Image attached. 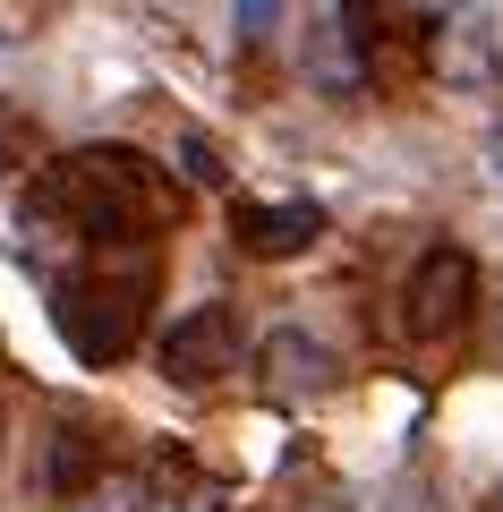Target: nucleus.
<instances>
[{"instance_id": "f257e3e1", "label": "nucleus", "mask_w": 503, "mask_h": 512, "mask_svg": "<svg viewBox=\"0 0 503 512\" xmlns=\"http://www.w3.org/2000/svg\"><path fill=\"white\" fill-rule=\"evenodd\" d=\"M43 205H52L86 248H137V239H154L162 222H171V197H162L154 163L128 154V146L69 154V163L52 171V188H43Z\"/></svg>"}, {"instance_id": "f03ea898", "label": "nucleus", "mask_w": 503, "mask_h": 512, "mask_svg": "<svg viewBox=\"0 0 503 512\" xmlns=\"http://www.w3.org/2000/svg\"><path fill=\"white\" fill-rule=\"evenodd\" d=\"M145 282L154 274H69L60 282V333H69V350L77 359H120L128 342L145 333Z\"/></svg>"}, {"instance_id": "7ed1b4c3", "label": "nucleus", "mask_w": 503, "mask_h": 512, "mask_svg": "<svg viewBox=\"0 0 503 512\" xmlns=\"http://www.w3.org/2000/svg\"><path fill=\"white\" fill-rule=\"evenodd\" d=\"M469 316H478V256L452 248V239H435V248L410 265V291H401V325H410V342H452Z\"/></svg>"}, {"instance_id": "20e7f679", "label": "nucleus", "mask_w": 503, "mask_h": 512, "mask_svg": "<svg viewBox=\"0 0 503 512\" xmlns=\"http://www.w3.org/2000/svg\"><path fill=\"white\" fill-rule=\"evenodd\" d=\"M231 308H188L180 325H171V342H162V376L171 384H214L222 367H231Z\"/></svg>"}, {"instance_id": "39448f33", "label": "nucleus", "mask_w": 503, "mask_h": 512, "mask_svg": "<svg viewBox=\"0 0 503 512\" xmlns=\"http://www.w3.org/2000/svg\"><path fill=\"white\" fill-rule=\"evenodd\" d=\"M231 231H239V248H248V256H299V248H316V239H324V205H307V197L239 205Z\"/></svg>"}, {"instance_id": "423d86ee", "label": "nucleus", "mask_w": 503, "mask_h": 512, "mask_svg": "<svg viewBox=\"0 0 503 512\" xmlns=\"http://www.w3.org/2000/svg\"><path fill=\"white\" fill-rule=\"evenodd\" d=\"M265 376H282L290 393H316V384L333 376V359H324V342H307V333H273L265 342Z\"/></svg>"}, {"instance_id": "0eeeda50", "label": "nucleus", "mask_w": 503, "mask_h": 512, "mask_svg": "<svg viewBox=\"0 0 503 512\" xmlns=\"http://www.w3.org/2000/svg\"><path fill=\"white\" fill-rule=\"evenodd\" d=\"M273 18H282V0H239V35H248V43H256V35H265V26H273Z\"/></svg>"}, {"instance_id": "6e6552de", "label": "nucleus", "mask_w": 503, "mask_h": 512, "mask_svg": "<svg viewBox=\"0 0 503 512\" xmlns=\"http://www.w3.org/2000/svg\"><path fill=\"white\" fill-rule=\"evenodd\" d=\"M486 154H495V171H503V128H495V146H486Z\"/></svg>"}, {"instance_id": "1a4fd4ad", "label": "nucleus", "mask_w": 503, "mask_h": 512, "mask_svg": "<svg viewBox=\"0 0 503 512\" xmlns=\"http://www.w3.org/2000/svg\"><path fill=\"white\" fill-rule=\"evenodd\" d=\"M486 512H503V495H495V504H486Z\"/></svg>"}]
</instances>
